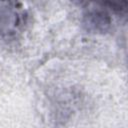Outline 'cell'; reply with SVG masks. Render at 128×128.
<instances>
[{"mask_svg":"<svg viewBox=\"0 0 128 128\" xmlns=\"http://www.w3.org/2000/svg\"><path fill=\"white\" fill-rule=\"evenodd\" d=\"M27 17L21 3L0 2V39L19 33L25 26Z\"/></svg>","mask_w":128,"mask_h":128,"instance_id":"cell-2","label":"cell"},{"mask_svg":"<svg viewBox=\"0 0 128 128\" xmlns=\"http://www.w3.org/2000/svg\"><path fill=\"white\" fill-rule=\"evenodd\" d=\"M84 13V24L88 30L93 32H106L113 22L112 16H125L127 2L112 3H87Z\"/></svg>","mask_w":128,"mask_h":128,"instance_id":"cell-1","label":"cell"}]
</instances>
